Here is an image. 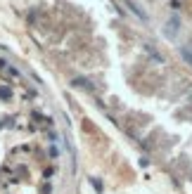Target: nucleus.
Returning <instances> with one entry per match:
<instances>
[{
    "label": "nucleus",
    "mask_w": 192,
    "mask_h": 194,
    "mask_svg": "<svg viewBox=\"0 0 192 194\" xmlns=\"http://www.w3.org/2000/svg\"><path fill=\"white\" fill-rule=\"evenodd\" d=\"M178 28H180V21H178V17H171L168 21H166L164 33L168 35V38H175V35H178Z\"/></svg>",
    "instance_id": "obj_1"
},
{
    "label": "nucleus",
    "mask_w": 192,
    "mask_h": 194,
    "mask_svg": "<svg viewBox=\"0 0 192 194\" xmlns=\"http://www.w3.org/2000/svg\"><path fill=\"white\" fill-rule=\"evenodd\" d=\"M121 2H123V5H126V7L130 9L133 14H135V17H140L142 21H147V14L142 12V7H137V2H135V0H121Z\"/></svg>",
    "instance_id": "obj_2"
},
{
    "label": "nucleus",
    "mask_w": 192,
    "mask_h": 194,
    "mask_svg": "<svg viewBox=\"0 0 192 194\" xmlns=\"http://www.w3.org/2000/svg\"><path fill=\"white\" fill-rule=\"evenodd\" d=\"M180 54H183V59L192 66V45H183L180 47Z\"/></svg>",
    "instance_id": "obj_3"
}]
</instances>
